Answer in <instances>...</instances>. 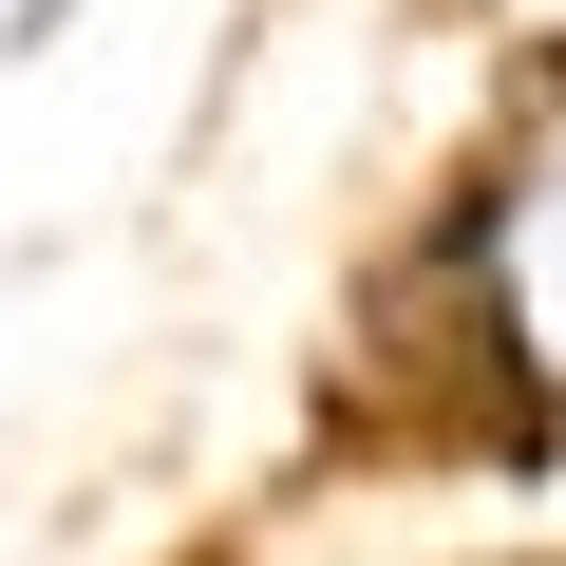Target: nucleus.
I'll return each instance as SVG.
<instances>
[{
	"instance_id": "obj_1",
	"label": "nucleus",
	"mask_w": 566,
	"mask_h": 566,
	"mask_svg": "<svg viewBox=\"0 0 566 566\" xmlns=\"http://www.w3.org/2000/svg\"><path fill=\"white\" fill-rule=\"evenodd\" d=\"M510 283H528V340L566 359V133H510Z\"/></svg>"
}]
</instances>
